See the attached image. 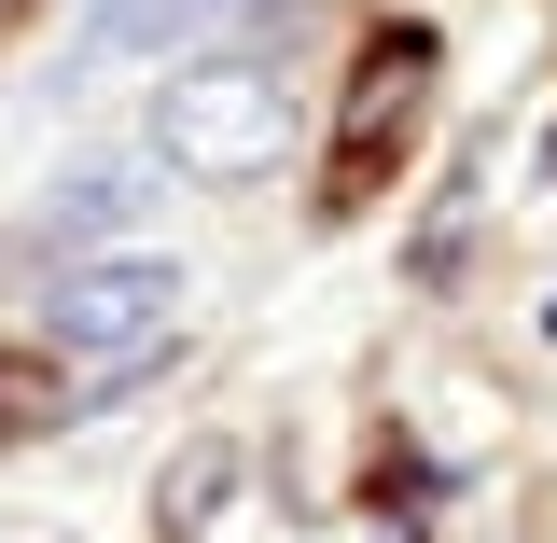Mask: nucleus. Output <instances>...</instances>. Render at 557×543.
<instances>
[{"label": "nucleus", "instance_id": "nucleus-1", "mask_svg": "<svg viewBox=\"0 0 557 543\" xmlns=\"http://www.w3.org/2000/svg\"><path fill=\"white\" fill-rule=\"evenodd\" d=\"M153 153L196 168V182H265L278 153H293V84H278V57H251V42L168 57V84H153Z\"/></svg>", "mask_w": 557, "mask_h": 543}, {"label": "nucleus", "instance_id": "nucleus-2", "mask_svg": "<svg viewBox=\"0 0 557 543\" xmlns=\"http://www.w3.org/2000/svg\"><path fill=\"white\" fill-rule=\"evenodd\" d=\"M168 321H182V266H168V251H70L57 293H42V348H57V362H84V377L153 362V348H168Z\"/></svg>", "mask_w": 557, "mask_h": 543}, {"label": "nucleus", "instance_id": "nucleus-3", "mask_svg": "<svg viewBox=\"0 0 557 543\" xmlns=\"http://www.w3.org/2000/svg\"><path fill=\"white\" fill-rule=\"evenodd\" d=\"M153 182H168V153H70L57 182H42V251H112L139 209H153Z\"/></svg>", "mask_w": 557, "mask_h": 543}, {"label": "nucleus", "instance_id": "nucleus-4", "mask_svg": "<svg viewBox=\"0 0 557 543\" xmlns=\"http://www.w3.org/2000/svg\"><path fill=\"white\" fill-rule=\"evenodd\" d=\"M418 70H432V42H376V57H362V84H348V153L405 139V112H418Z\"/></svg>", "mask_w": 557, "mask_h": 543}, {"label": "nucleus", "instance_id": "nucleus-5", "mask_svg": "<svg viewBox=\"0 0 557 543\" xmlns=\"http://www.w3.org/2000/svg\"><path fill=\"white\" fill-rule=\"evenodd\" d=\"M223 488H237V446H182V474L153 488V516H168V530H209V516H223Z\"/></svg>", "mask_w": 557, "mask_h": 543}, {"label": "nucleus", "instance_id": "nucleus-6", "mask_svg": "<svg viewBox=\"0 0 557 543\" xmlns=\"http://www.w3.org/2000/svg\"><path fill=\"white\" fill-rule=\"evenodd\" d=\"M42 418H70V405H57V348L0 362V432H42Z\"/></svg>", "mask_w": 557, "mask_h": 543}, {"label": "nucleus", "instance_id": "nucleus-7", "mask_svg": "<svg viewBox=\"0 0 557 543\" xmlns=\"http://www.w3.org/2000/svg\"><path fill=\"white\" fill-rule=\"evenodd\" d=\"M14 14H28V0H0V28H14Z\"/></svg>", "mask_w": 557, "mask_h": 543}, {"label": "nucleus", "instance_id": "nucleus-8", "mask_svg": "<svg viewBox=\"0 0 557 543\" xmlns=\"http://www.w3.org/2000/svg\"><path fill=\"white\" fill-rule=\"evenodd\" d=\"M84 14H98V0H84Z\"/></svg>", "mask_w": 557, "mask_h": 543}]
</instances>
